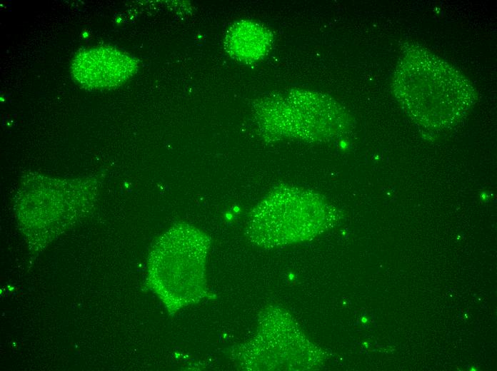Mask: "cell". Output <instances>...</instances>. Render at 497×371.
I'll list each match as a JSON object with an SVG mask.
<instances>
[{
  "label": "cell",
  "mask_w": 497,
  "mask_h": 371,
  "mask_svg": "<svg viewBox=\"0 0 497 371\" xmlns=\"http://www.w3.org/2000/svg\"><path fill=\"white\" fill-rule=\"evenodd\" d=\"M209 238L199 229L178 224L157 243L151 259V278L169 311L196 303L205 295Z\"/></svg>",
  "instance_id": "7a4b0ae2"
},
{
  "label": "cell",
  "mask_w": 497,
  "mask_h": 371,
  "mask_svg": "<svg viewBox=\"0 0 497 371\" xmlns=\"http://www.w3.org/2000/svg\"><path fill=\"white\" fill-rule=\"evenodd\" d=\"M335 212L318 195L298 188H278L251 212L246 235L253 244L273 248L311 239L330 228Z\"/></svg>",
  "instance_id": "6da1fadb"
},
{
  "label": "cell",
  "mask_w": 497,
  "mask_h": 371,
  "mask_svg": "<svg viewBox=\"0 0 497 371\" xmlns=\"http://www.w3.org/2000/svg\"><path fill=\"white\" fill-rule=\"evenodd\" d=\"M244 350L247 363L261 364L258 370L277 369V357H285L291 370H304L313 367L320 360L321 353L294 327L291 320L285 317L281 329L279 345H277L273 317L263 323L258 335ZM258 370V369H257Z\"/></svg>",
  "instance_id": "3957f363"
},
{
  "label": "cell",
  "mask_w": 497,
  "mask_h": 371,
  "mask_svg": "<svg viewBox=\"0 0 497 371\" xmlns=\"http://www.w3.org/2000/svg\"><path fill=\"white\" fill-rule=\"evenodd\" d=\"M71 69L75 79L84 87L107 88L129 79L138 70V61L116 48L101 46L79 52Z\"/></svg>",
  "instance_id": "277c9868"
},
{
  "label": "cell",
  "mask_w": 497,
  "mask_h": 371,
  "mask_svg": "<svg viewBox=\"0 0 497 371\" xmlns=\"http://www.w3.org/2000/svg\"><path fill=\"white\" fill-rule=\"evenodd\" d=\"M225 49L233 58L245 63L254 62L266 55L271 44L268 31L261 25L241 21L228 31Z\"/></svg>",
  "instance_id": "5b68a950"
}]
</instances>
